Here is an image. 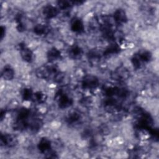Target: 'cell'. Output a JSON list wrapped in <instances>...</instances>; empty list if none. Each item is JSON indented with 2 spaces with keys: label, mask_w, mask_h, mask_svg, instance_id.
<instances>
[{
  "label": "cell",
  "mask_w": 159,
  "mask_h": 159,
  "mask_svg": "<svg viewBox=\"0 0 159 159\" xmlns=\"http://www.w3.org/2000/svg\"><path fill=\"white\" fill-rule=\"evenodd\" d=\"M68 54L70 58L78 60L81 59L84 55L83 48L78 44H73L68 50Z\"/></svg>",
  "instance_id": "obj_6"
},
{
  "label": "cell",
  "mask_w": 159,
  "mask_h": 159,
  "mask_svg": "<svg viewBox=\"0 0 159 159\" xmlns=\"http://www.w3.org/2000/svg\"><path fill=\"white\" fill-rule=\"evenodd\" d=\"M1 77L5 81H11L15 77V70L10 65H6L1 70Z\"/></svg>",
  "instance_id": "obj_11"
},
{
  "label": "cell",
  "mask_w": 159,
  "mask_h": 159,
  "mask_svg": "<svg viewBox=\"0 0 159 159\" xmlns=\"http://www.w3.org/2000/svg\"><path fill=\"white\" fill-rule=\"evenodd\" d=\"M32 31L34 34L37 36H45L47 35L51 31L50 27L45 23H38L34 25Z\"/></svg>",
  "instance_id": "obj_10"
},
{
  "label": "cell",
  "mask_w": 159,
  "mask_h": 159,
  "mask_svg": "<svg viewBox=\"0 0 159 159\" xmlns=\"http://www.w3.org/2000/svg\"><path fill=\"white\" fill-rule=\"evenodd\" d=\"M46 57L49 63H55L56 61L61 59V51L58 48L52 47L49 50H48L46 54Z\"/></svg>",
  "instance_id": "obj_9"
},
{
  "label": "cell",
  "mask_w": 159,
  "mask_h": 159,
  "mask_svg": "<svg viewBox=\"0 0 159 159\" xmlns=\"http://www.w3.org/2000/svg\"><path fill=\"white\" fill-rule=\"evenodd\" d=\"M112 18L114 23L118 25H123L128 21L127 13L122 8H118L116 9L112 15Z\"/></svg>",
  "instance_id": "obj_5"
},
{
  "label": "cell",
  "mask_w": 159,
  "mask_h": 159,
  "mask_svg": "<svg viewBox=\"0 0 159 159\" xmlns=\"http://www.w3.org/2000/svg\"><path fill=\"white\" fill-rule=\"evenodd\" d=\"M60 10L57 6L52 4H47L42 8V14L43 17L47 20H52L57 17L59 13Z\"/></svg>",
  "instance_id": "obj_4"
},
{
  "label": "cell",
  "mask_w": 159,
  "mask_h": 159,
  "mask_svg": "<svg viewBox=\"0 0 159 159\" xmlns=\"http://www.w3.org/2000/svg\"><path fill=\"white\" fill-rule=\"evenodd\" d=\"M18 50L20 56L23 61L26 63H31L34 57L33 51L25 45L24 42H20L18 45Z\"/></svg>",
  "instance_id": "obj_3"
},
{
  "label": "cell",
  "mask_w": 159,
  "mask_h": 159,
  "mask_svg": "<svg viewBox=\"0 0 159 159\" xmlns=\"http://www.w3.org/2000/svg\"><path fill=\"white\" fill-rule=\"evenodd\" d=\"M81 119V115L77 111H73L70 112L67 116L66 120L70 125H74L77 124Z\"/></svg>",
  "instance_id": "obj_12"
},
{
  "label": "cell",
  "mask_w": 159,
  "mask_h": 159,
  "mask_svg": "<svg viewBox=\"0 0 159 159\" xmlns=\"http://www.w3.org/2000/svg\"><path fill=\"white\" fill-rule=\"evenodd\" d=\"M70 29L76 34H82L84 32V24L80 18L73 17L70 22Z\"/></svg>",
  "instance_id": "obj_7"
},
{
  "label": "cell",
  "mask_w": 159,
  "mask_h": 159,
  "mask_svg": "<svg viewBox=\"0 0 159 159\" xmlns=\"http://www.w3.org/2000/svg\"><path fill=\"white\" fill-rule=\"evenodd\" d=\"M57 104L61 109H66L70 107L73 104V99L70 94L60 89L57 93Z\"/></svg>",
  "instance_id": "obj_2"
},
{
  "label": "cell",
  "mask_w": 159,
  "mask_h": 159,
  "mask_svg": "<svg viewBox=\"0 0 159 159\" xmlns=\"http://www.w3.org/2000/svg\"><path fill=\"white\" fill-rule=\"evenodd\" d=\"M37 148L42 154H47L52 150V142L47 137H42L37 143Z\"/></svg>",
  "instance_id": "obj_8"
},
{
  "label": "cell",
  "mask_w": 159,
  "mask_h": 159,
  "mask_svg": "<svg viewBox=\"0 0 159 159\" xmlns=\"http://www.w3.org/2000/svg\"><path fill=\"white\" fill-rule=\"evenodd\" d=\"M34 93V91H33V90L30 88H28V87L24 88L22 89L20 93L21 98L25 102L32 101Z\"/></svg>",
  "instance_id": "obj_13"
},
{
  "label": "cell",
  "mask_w": 159,
  "mask_h": 159,
  "mask_svg": "<svg viewBox=\"0 0 159 159\" xmlns=\"http://www.w3.org/2000/svg\"><path fill=\"white\" fill-rule=\"evenodd\" d=\"M99 79L94 75L86 74L81 80V87L84 90L92 91L96 89L99 87Z\"/></svg>",
  "instance_id": "obj_1"
}]
</instances>
